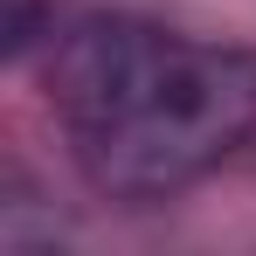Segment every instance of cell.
Listing matches in <instances>:
<instances>
[{
	"label": "cell",
	"instance_id": "cell-1",
	"mask_svg": "<svg viewBox=\"0 0 256 256\" xmlns=\"http://www.w3.org/2000/svg\"><path fill=\"white\" fill-rule=\"evenodd\" d=\"M48 97L90 187L152 201L250 138L256 56L111 14L62 35Z\"/></svg>",
	"mask_w": 256,
	"mask_h": 256
}]
</instances>
